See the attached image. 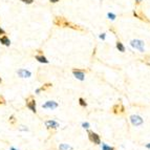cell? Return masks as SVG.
Wrapping results in <instances>:
<instances>
[{
    "instance_id": "obj_1",
    "label": "cell",
    "mask_w": 150,
    "mask_h": 150,
    "mask_svg": "<svg viewBox=\"0 0 150 150\" xmlns=\"http://www.w3.org/2000/svg\"><path fill=\"white\" fill-rule=\"evenodd\" d=\"M54 24L57 26H60V27H69V28H73V30H76V31H80V32H83L84 31V28L82 27V26L68 21L66 18H64L62 16L55 17V19H54Z\"/></svg>"
},
{
    "instance_id": "obj_2",
    "label": "cell",
    "mask_w": 150,
    "mask_h": 150,
    "mask_svg": "<svg viewBox=\"0 0 150 150\" xmlns=\"http://www.w3.org/2000/svg\"><path fill=\"white\" fill-rule=\"evenodd\" d=\"M130 45L131 47L134 48V50H138L140 53H144L145 50H144V46H145V43L143 40H140V39H133L130 41Z\"/></svg>"
},
{
    "instance_id": "obj_3",
    "label": "cell",
    "mask_w": 150,
    "mask_h": 150,
    "mask_svg": "<svg viewBox=\"0 0 150 150\" xmlns=\"http://www.w3.org/2000/svg\"><path fill=\"white\" fill-rule=\"evenodd\" d=\"M25 105L30 110H32L34 113L37 112V105H36V100L34 98V96H28L25 100Z\"/></svg>"
},
{
    "instance_id": "obj_4",
    "label": "cell",
    "mask_w": 150,
    "mask_h": 150,
    "mask_svg": "<svg viewBox=\"0 0 150 150\" xmlns=\"http://www.w3.org/2000/svg\"><path fill=\"white\" fill-rule=\"evenodd\" d=\"M111 112L115 115H124L125 113V107L123 105L122 102H119L117 104H115L111 108Z\"/></svg>"
},
{
    "instance_id": "obj_5",
    "label": "cell",
    "mask_w": 150,
    "mask_h": 150,
    "mask_svg": "<svg viewBox=\"0 0 150 150\" xmlns=\"http://www.w3.org/2000/svg\"><path fill=\"white\" fill-rule=\"evenodd\" d=\"M87 133H88V138L91 143H93L95 145H101L102 144V142H101V138L98 133L93 132V131H90V130H88Z\"/></svg>"
},
{
    "instance_id": "obj_6",
    "label": "cell",
    "mask_w": 150,
    "mask_h": 150,
    "mask_svg": "<svg viewBox=\"0 0 150 150\" xmlns=\"http://www.w3.org/2000/svg\"><path fill=\"white\" fill-rule=\"evenodd\" d=\"M130 122L131 124L133 125V126L138 127V126H141V125H143V123H144V120H143V118L141 117V115H130Z\"/></svg>"
},
{
    "instance_id": "obj_7",
    "label": "cell",
    "mask_w": 150,
    "mask_h": 150,
    "mask_svg": "<svg viewBox=\"0 0 150 150\" xmlns=\"http://www.w3.org/2000/svg\"><path fill=\"white\" fill-rule=\"evenodd\" d=\"M85 69H79V68H73V75L75 76L76 79L80 80V81H84L85 79Z\"/></svg>"
},
{
    "instance_id": "obj_8",
    "label": "cell",
    "mask_w": 150,
    "mask_h": 150,
    "mask_svg": "<svg viewBox=\"0 0 150 150\" xmlns=\"http://www.w3.org/2000/svg\"><path fill=\"white\" fill-rule=\"evenodd\" d=\"M58 106H59V104H58L57 102H55V101H47V102H45L43 105H42V108L53 110V109L58 108Z\"/></svg>"
},
{
    "instance_id": "obj_9",
    "label": "cell",
    "mask_w": 150,
    "mask_h": 150,
    "mask_svg": "<svg viewBox=\"0 0 150 150\" xmlns=\"http://www.w3.org/2000/svg\"><path fill=\"white\" fill-rule=\"evenodd\" d=\"M45 126H46V128L47 129H57L58 127L60 126L59 125V123L57 122V121H55V120H48V121H45Z\"/></svg>"
},
{
    "instance_id": "obj_10",
    "label": "cell",
    "mask_w": 150,
    "mask_h": 150,
    "mask_svg": "<svg viewBox=\"0 0 150 150\" xmlns=\"http://www.w3.org/2000/svg\"><path fill=\"white\" fill-rule=\"evenodd\" d=\"M18 76L21 78H30L31 76H32V73H31L30 70H26V69H19V70L17 71Z\"/></svg>"
},
{
    "instance_id": "obj_11",
    "label": "cell",
    "mask_w": 150,
    "mask_h": 150,
    "mask_svg": "<svg viewBox=\"0 0 150 150\" xmlns=\"http://www.w3.org/2000/svg\"><path fill=\"white\" fill-rule=\"evenodd\" d=\"M50 87H53V84L51 83H45L44 85H42L40 88H38V89H36V93H40L41 91H45V90H47L48 88H50Z\"/></svg>"
},
{
    "instance_id": "obj_12",
    "label": "cell",
    "mask_w": 150,
    "mask_h": 150,
    "mask_svg": "<svg viewBox=\"0 0 150 150\" xmlns=\"http://www.w3.org/2000/svg\"><path fill=\"white\" fill-rule=\"evenodd\" d=\"M0 43L3 44V45H5V46H10L11 45V40L8 39L6 35H3V36L0 37Z\"/></svg>"
},
{
    "instance_id": "obj_13",
    "label": "cell",
    "mask_w": 150,
    "mask_h": 150,
    "mask_svg": "<svg viewBox=\"0 0 150 150\" xmlns=\"http://www.w3.org/2000/svg\"><path fill=\"white\" fill-rule=\"evenodd\" d=\"M133 15H134V17H136V18H138V19H141V20H143V21H145V22H149L150 23V21L148 19H147V17L145 16L144 14H143V12H140V13H136L135 11L133 12Z\"/></svg>"
},
{
    "instance_id": "obj_14",
    "label": "cell",
    "mask_w": 150,
    "mask_h": 150,
    "mask_svg": "<svg viewBox=\"0 0 150 150\" xmlns=\"http://www.w3.org/2000/svg\"><path fill=\"white\" fill-rule=\"evenodd\" d=\"M35 58H36V60H37L38 62H40V63H44V64L48 63V60L46 59V57L44 55H36Z\"/></svg>"
},
{
    "instance_id": "obj_15",
    "label": "cell",
    "mask_w": 150,
    "mask_h": 150,
    "mask_svg": "<svg viewBox=\"0 0 150 150\" xmlns=\"http://www.w3.org/2000/svg\"><path fill=\"white\" fill-rule=\"evenodd\" d=\"M117 48L121 53H125V46L123 45V43L121 41H117Z\"/></svg>"
},
{
    "instance_id": "obj_16",
    "label": "cell",
    "mask_w": 150,
    "mask_h": 150,
    "mask_svg": "<svg viewBox=\"0 0 150 150\" xmlns=\"http://www.w3.org/2000/svg\"><path fill=\"white\" fill-rule=\"evenodd\" d=\"M59 149L60 150H70V149H73V147L67 145V144H60Z\"/></svg>"
},
{
    "instance_id": "obj_17",
    "label": "cell",
    "mask_w": 150,
    "mask_h": 150,
    "mask_svg": "<svg viewBox=\"0 0 150 150\" xmlns=\"http://www.w3.org/2000/svg\"><path fill=\"white\" fill-rule=\"evenodd\" d=\"M102 150H115V147H110V146H108V145L102 143Z\"/></svg>"
},
{
    "instance_id": "obj_18",
    "label": "cell",
    "mask_w": 150,
    "mask_h": 150,
    "mask_svg": "<svg viewBox=\"0 0 150 150\" xmlns=\"http://www.w3.org/2000/svg\"><path fill=\"white\" fill-rule=\"evenodd\" d=\"M79 104H80V106H82V107H86L87 106L86 101H85L83 98H79Z\"/></svg>"
},
{
    "instance_id": "obj_19",
    "label": "cell",
    "mask_w": 150,
    "mask_h": 150,
    "mask_svg": "<svg viewBox=\"0 0 150 150\" xmlns=\"http://www.w3.org/2000/svg\"><path fill=\"white\" fill-rule=\"evenodd\" d=\"M8 122H10L12 125H16L17 120H16V118H15V115H11L10 119H8Z\"/></svg>"
},
{
    "instance_id": "obj_20",
    "label": "cell",
    "mask_w": 150,
    "mask_h": 150,
    "mask_svg": "<svg viewBox=\"0 0 150 150\" xmlns=\"http://www.w3.org/2000/svg\"><path fill=\"white\" fill-rule=\"evenodd\" d=\"M107 17H108V19H110V20L115 19V15L112 14V13H108V14H107Z\"/></svg>"
},
{
    "instance_id": "obj_21",
    "label": "cell",
    "mask_w": 150,
    "mask_h": 150,
    "mask_svg": "<svg viewBox=\"0 0 150 150\" xmlns=\"http://www.w3.org/2000/svg\"><path fill=\"white\" fill-rule=\"evenodd\" d=\"M82 127H83L84 129H88L89 127H90V125H89V123L84 122V123H82Z\"/></svg>"
},
{
    "instance_id": "obj_22",
    "label": "cell",
    "mask_w": 150,
    "mask_h": 150,
    "mask_svg": "<svg viewBox=\"0 0 150 150\" xmlns=\"http://www.w3.org/2000/svg\"><path fill=\"white\" fill-rule=\"evenodd\" d=\"M5 100H4V98L2 97V96H0V105H4L5 104Z\"/></svg>"
},
{
    "instance_id": "obj_23",
    "label": "cell",
    "mask_w": 150,
    "mask_h": 150,
    "mask_svg": "<svg viewBox=\"0 0 150 150\" xmlns=\"http://www.w3.org/2000/svg\"><path fill=\"white\" fill-rule=\"evenodd\" d=\"M21 1L24 2V3H26V4H32L34 2V0H21Z\"/></svg>"
},
{
    "instance_id": "obj_24",
    "label": "cell",
    "mask_w": 150,
    "mask_h": 150,
    "mask_svg": "<svg viewBox=\"0 0 150 150\" xmlns=\"http://www.w3.org/2000/svg\"><path fill=\"white\" fill-rule=\"evenodd\" d=\"M19 130H21V131H28V128H27V127H25V126H21L19 128Z\"/></svg>"
},
{
    "instance_id": "obj_25",
    "label": "cell",
    "mask_w": 150,
    "mask_h": 150,
    "mask_svg": "<svg viewBox=\"0 0 150 150\" xmlns=\"http://www.w3.org/2000/svg\"><path fill=\"white\" fill-rule=\"evenodd\" d=\"M3 35H5V31H4L3 28L0 27V37H1V36H3Z\"/></svg>"
},
{
    "instance_id": "obj_26",
    "label": "cell",
    "mask_w": 150,
    "mask_h": 150,
    "mask_svg": "<svg viewBox=\"0 0 150 150\" xmlns=\"http://www.w3.org/2000/svg\"><path fill=\"white\" fill-rule=\"evenodd\" d=\"M105 38H106V34H101L100 35V39H102V40H105Z\"/></svg>"
},
{
    "instance_id": "obj_27",
    "label": "cell",
    "mask_w": 150,
    "mask_h": 150,
    "mask_svg": "<svg viewBox=\"0 0 150 150\" xmlns=\"http://www.w3.org/2000/svg\"><path fill=\"white\" fill-rule=\"evenodd\" d=\"M36 51H37L38 55H43V51H42L41 50H36Z\"/></svg>"
},
{
    "instance_id": "obj_28",
    "label": "cell",
    "mask_w": 150,
    "mask_h": 150,
    "mask_svg": "<svg viewBox=\"0 0 150 150\" xmlns=\"http://www.w3.org/2000/svg\"><path fill=\"white\" fill-rule=\"evenodd\" d=\"M109 31H111L112 33L115 34V27H110V28H109Z\"/></svg>"
},
{
    "instance_id": "obj_29",
    "label": "cell",
    "mask_w": 150,
    "mask_h": 150,
    "mask_svg": "<svg viewBox=\"0 0 150 150\" xmlns=\"http://www.w3.org/2000/svg\"><path fill=\"white\" fill-rule=\"evenodd\" d=\"M141 2H142V0H135V4H136V5H138Z\"/></svg>"
},
{
    "instance_id": "obj_30",
    "label": "cell",
    "mask_w": 150,
    "mask_h": 150,
    "mask_svg": "<svg viewBox=\"0 0 150 150\" xmlns=\"http://www.w3.org/2000/svg\"><path fill=\"white\" fill-rule=\"evenodd\" d=\"M50 1L51 2V3H56V2H58L59 0H50Z\"/></svg>"
},
{
    "instance_id": "obj_31",
    "label": "cell",
    "mask_w": 150,
    "mask_h": 150,
    "mask_svg": "<svg viewBox=\"0 0 150 150\" xmlns=\"http://www.w3.org/2000/svg\"><path fill=\"white\" fill-rule=\"evenodd\" d=\"M146 148H148V149H150V143H149V144H147V145H146Z\"/></svg>"
},
{
    "instance_id": "obj_32",
    "label": "cell",
    "mask_w": 150,
    "mask_h": 150,
    "mask_svg": "<svg viewBox=\"0 0 150 150\" xmlns=\"http://www.w3.org/2000/svg\"><path fill=\"white\" fill-rule=\"evenodd\" d=\"M11 150H17V149L15 148V147H11Z\"/></svg>"
},
{
    "instance_id": "obj_33",
    "label": "cell",
    "mask_w": 150,
    "mask_h": 150,
    "mask_svg": "<svg viewBox=\"0 0 150 150\" xmlns=\"http://www.w3.org/2000/svg\"><path fill=\"white\" fill-rule=\"evenodd\" d=\"M2 83V79H1V78H0V84H1Z\"/></svg>"
}]
</instances>
